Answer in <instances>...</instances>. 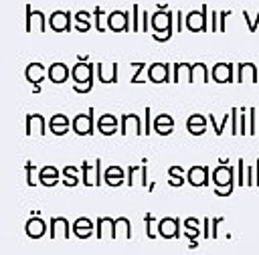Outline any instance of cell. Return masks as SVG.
<instances>
[{"label":"cell","instance_id":"obj_8","mask_svg":"<svg viewBox=\"0 0 259 255\" xmlns=\"http://www.w3.org/2000/svg\"><path fill=\"white\" fill-rule=\"evenodd\" d=\"M158 237L164 239H178L180 237V219L164 217L158 221Z\"/></svg>","mask_w":259,"mask_h":255},{"label":"cell","instance_id":"obj_33","mask_svg":"<svg viewBox=\"0 0 259 255\" xmlns=\"http://www.w3.org/2000/svg\"><path fill=\"white\" fill-rule=\"evenodd\" d=\"M196 79L202 83L210 81L208 79V67L204 63H192V81H196Z\"/></svg>","mask_w":259,"mask_h":255},{"label":"cell","instance_id":"obj_35","mask_svg":"<svg viewBox=\"0 0 259 255\" xmlns=\"http://www.w3.org/2000/svg\"><path fill=\"white\" fill-rule=\"evenodd\" d=\"M208 119H210V123H212V128H214V134H217V136H221V134H223V130L227 128V123H229V119H231V111H229V113H225L221 121H217L212 113H208Z\"/></svg>","mask_w":259,"mask_h":255},{"label":"cell","instance_id":"obj_40","mask_svg":"<svg viewBox=\"0 0 259 255\" xmlns=\"http://www.w3.org/2000/svg\"><path fill=\"white\" fill-rule=\"evenodd\" d=\"M140 4H132V30L134 32H140L142 26H140Z\"/></svg>","mask_w":259,"mask_h":255},{"label":"cell","instance_id":"obj_25","mask_svg":"<svg viewBox=\"0 0 259 255\" xmlns=\"http://www.w3.org/2000/svg\"><path fill=\"white\" fill-rule=\"evenodd\" d=\"M59 180H61L59 168H55V166H42V168L38 170V182H40L42 186H55Z\"/></svg>","mask_w":259,"mask_h":255},{"label":"cell","instance_id":"obj_45","mask_svg":"<svg viewBox=\"0 0 259 255\" xmlns=\"http://www.w3.org/2000/svg\"><path fill=\"white\" fill-rule=\"evenodd\" d=\"M243 170H245V160L239 158V160H237V184H239V186H245V184H247V180L243 178Z\"/></svg>","mask_w":259,"mask_h":255},{"label":"cell","instance_id":"obj_31","mask_svg":"<svg viewBox=\"0 0 259 255\" xmlns=\"http://www.w3.org/2000/svg\"><path fill=\"white\" fill-rule=\"evenodd\" d=\"M132 239V223L125 217L115 219V239Z\"/></svg>","mask_w":259,"mask_h":255},{"label":"cell","instance_id":"obj_47","mask_svg":"<svg viewBox=\"0 0 259 255\" xmlns=\"http://www.w3.org/2000/svg\"><path fill=\"white\" fill-rule=\"evenodd\" d=\"M188 125H206V117L200 115V113H192L188 119H186Z\"/></svg>","mask_w":259,"mask_h":255},{"label":"cell","instance_id":"obj_53","mask_svg":"<svg viewBox=\"0 0 259 255\" xmlns=\"http://www.w3.org/2000/svg\"><path fill=\"white\" fill-rule=\"evenodd\" d=\"M247 174H249V176H247V186H255V178H257V176H255L253 166H249V168H247Z\"/></svg>","mask_w":259,"mask_h":255},{"label":"cell","instance_id":"obj_39","mask_svg":"<svg viewBox=\"0 0 259 255\" xmlns=\"http://www.w3.org/2000/svg\"><path fill=\"white\" fill-rule=\"evenodd\" d=\"M144 221H146V235H148V239H156V237H158V233L154 231V227H158V223L154 221V215H152V212H148V215L144 217Z\"/></svg>","mask_w":259,"mask_h":255},{"label":"cell","instance_id":"obj_48","mask_svg":"<svg viewBox=\"0 0 259 255\" xmlns=\"http://www.w3.org/2000/svg\"><path fill=\"white\" fill-rule=\"evenodd\" d=\"M186 172H188V170H184L182 166H170V168H168V174H170L172 178H182V176H186Z\"/></svg>","mask_w":259,"mask_h":255},{"label":"cell","instance_id":"obj_6","mask_svg":"<svg viewBox=\"0 0 259 255\" xmlns=\"http://www.w3.org/2000/svg\"><path fill=\"white\" fill-rule=\"evenodd\" d=\"M81 172H83V184L85 186H101L103 182V174H101V160H93V162H83L81 166Z\"/></svg>","mask_w":259,"mask_h":255},{"label":"cell","instance_id":"obj_21","mask_svg":"<svg viewBox=\"0 0 259 255\" xmlns=\"http://www.w3.org/2000/svg\"><path fill=\"white\" fill-rule=\"evenodd\" d=\"M49 130H51V134H55V136H65L69 130H73L71 128V121H69V117L65 115V113H55L51 119H49Z\"/></svg>","mask_w":259,"mask_h":255},{"label":"cell","instance_id":"obj_51","mask_svg":"<svg viewBox=\"0 0 259 255\" xmlns=\"http://www.w3.org/2000/svg\"><path fill=\"white\" fill-rule=\"evenodd\" d=\"M202 227H204V229H202V237H204V239H210V237H212V233H210V229H208V227H210V219H202Z\"/></svg>","mask_w":259,"mask_h":255},{"label":"cell","instance_id":"obj_12","mask_svg":"<svg viewBox=\"0 0 259 255\" xmlns=\"http://www.w3.org/2000/svg\"><path fill=\"white\" fill-rule=\"evenodd\" d=\"M148 79L152 83H168V81H172V77H170V63H150Z\"/></svg>","mask_w":259,"mask_h":255},{"label":"cell","instance_id":"obj_4","mask_svg":"<svg viewBox=\"0 0 259 255\" xmlns=\"http://www.w3.org/2000/svg\"><path fill=\"white\" fill-rule=\"evenodd\" d=\"M93 107H89L87 109V113H79V115H75L73 117V121H71V128H73V132L77 134V136H93V132H95V121H93Z\"/></svg>","mask_w":259,"mask_h":255},{"label":"cell","instance_id":"obj_50","mask_svg":"<svg viewBox=\"0 0 259 255\" xmlns=\"http://www.w3.org/2000/svg\"><path fill=\"white\" fill-rule=\"evenodd\" d=\"M217 18H219V12L212 10V12H210V20H208V30H212V32H214V30L219 32V22H217Z\"/></svg>","mask_w":259,"mask_h":255},{"label":"cell","instance_id":"obj_7","mask_svg":"<svg viewBox=\"0 0 259 255\" xmlns=\"http://www.w3.org/2000/svg\"><path fill=\"white\" fill-rule=\"evenodd\" d=\"M26 10V22H24V30L26 32H32V30H38V32H45L47 30V24H49V18L45 16V12L40 10H32L30 4L24 6Z\"/></svg>","mask_w":259,"mask_h":255},{"label":"cell","instance_id":"obj_2","mask_svg":"<svg viewBox=\"0 0 259 255\" xmlns=\"http://www.w3.org/2000/svg\"><path fill=\"white\" fill-rule=\"evenodd\" d=\"M208 6L202 4L198 10H190L184 18V26L190 30V32H208Z\"/></svg>","mask_w":259,"mask_h":255},{"label":"cell","instance_id":"obj_1","mask_svg":"<svg viewBox=\"0 0 259 255\" xmlns=\"http://www.w3.org/2000/svg\"><path fill=\"white\" fill-rule=\"evenodd\" d=\"M97 69V65L93 63H75V67L71 69V79L75 81L73 91L75 93H89L93 89V71Z\"/></svg>","mask_w":259,"mask_h":255},{"label":"cell","instance_id":"obj_58","mask_svg":"<svg viewBox=\"0 0 259 255\" xmlns=\"http://www.w3.org/2000/svg\"><path fill=\"white\" fill-rule=\"evenodd\" d=\"M257 134H259V115H257Z\"/></svg>","mask_w":259,"mask_h":255},{"label":"cell","instance_id":"obj_16","mask_svg":"<svg viewBox=\"0 0 259 255\" xmlns=\"http://www.w3.org/2000/svg\"><path fill=\"white\" fill-rule=\"evenodd\" d=\"M212 81L214 83H233L237 81L233 77V63H217L212 65Z\"/></svg>","mask_w":259,"mask_h":255},{"label":"cell","instance_id":"obj_28","mask_svg":"<svg viewBox=\"0 0 259 255\" xmlns=\"http://www.w3.org/2000/svg\"><path fill=\"white\" fill-rule=\"evenodd\" d=\"M154 132L160 136H170L174 132V119L168 113H160L154 119Z\"/></svg>","mask_w":259,"mask_h":255},{"label":"cell","instance_id":"obj_55","mask_svg":"<svg viewBox=\"0 0 259 255\" xmlns=\"http://www.w3.org/2000/svg\"><path fill=\"white\" fill-rule=\"evenodd\" d=\"M184 182H186V176H182V178H170V180H168L170 186H182Z\"/></svg>","mask_w":259,"mask_h":255},{"label":"cell","instance_id":"obj_36","mask_svg":"<svg viewBox=\"0 0 259 255\" xmlns=\"http://www.w3.org/2000/svg\"><path fill=\"white\" fill-rule=\"evenodd\" d=\"M182 225H184L186 233H192V235L200 237V225H202V221H198V219H194V217H188V219H184Z\"/></svg>","mask_w":259,"mask_h":255},{"label":"cell","instance_id":"obj_20","mask_svg":"<svg viewBox=\"0 0 259 255\" xmlns=\"http://www.w3.org/2000/svg\"><path fill=\"white\" fill-rule=\"evenodd\" d=\"M97 79L101 83H115L117 81V63H97Z\"/></svg>","mask_w":259,"mask_h":255},{"label":"cell","instance_id":"obj_42","mask_svg":"<svg viewBox=\"0 0 259 255\" xmlns=\"http://www.w3.org/2000/svg\"><path fill=\"white\" fill-rule=\"evenodd\" d=\"M152 128H154V123H152V109L146 107L144 109V136H150Z\"/></svg>","mask_w":259,"mask_h":255},{"label":"cell","instance_id":"obj_26","mask_svg":"<svg viewBox=\"0 0 259 255\" xmlns=\"http://www.w3.org/2000/svg\"><path fill=\"white\" fill-rule=\"evenodd\" d=\"M26 235L30 237V239H40L45 233H47V223L40 219V217H30L28 221H26Z\"/></svg>","mask_w":259,"mask_h":255},{"label":"cell","instance_id":"obj_14","mask_svg":"<svg viewBox=\"0 0 259 255\" xmlns=\"http://www.w3.org/2000/svg\"><path fill=\"white\" fill-rule=\"evenodd\" d=\"M95 235L97 239H115V219L111 217H99L95 223Z\"/></svg>","mask_w":259,"mask_h":255},{"label":"cell","instance_id":"obj_13","mask_svg":"<svg viewBox=\"0 0 259 255\" xmlns=\"http://www.w3.org/2000/svg\"><path fill=\"white\" fill-rule=\"evenodd\" d=\"M127 186L134 184H142L148 186V166H146V158L142 160V166H130L127 168Z\"/></svg>","mask_w":259,"mask_h":255},{"label":"cell","instance_id":"obj_44","mask_svg":"<svg viewBox=\"0 0 259 255\" xmlns=\"http://www.w3.org/2000/svg\"><path fill=\"white\" fill-rule=\"evenodd\" d=\"M231 123H233L231 134H233V136H239V109H237V107L231 109Z\"/></svg>","mask_w":259,"mask_h":255},{"label":"cell","instance_id":"obj_32","mask_svg":"<svg viewBox=\"0 0 259 255\" xmlns=\"http://www.w3.org/2000/svg\"><path fill=\"white\" fill-rule=\"evenodd\" d=\"M89 12L87 10H79L77 14H75V20H77V26H75V30H79V32H87L89 28H91V20H89Z\"/></svg>","mask_w":259,"mask_h":255},{"label":"cell","instance_id":"obj_5","mask_svg":"<svg viewBox=\"0 0 259 255\" xmlns=\"http://www.w3.org/2000/svg\"><path fill=\"white\" fill-rule=\"evenodd\" d=\"M212 182H214V188H235V182H237V172L233 170V166L229 164H219L214 170H212Z\"/></svg>","mask_w":259,"mask_h":255},{"label":"cell","instance_id":"obj_17","mask_svg":"<svg viewBox=\"0 0 259 255\" xmlns=\"http://www.w3.org/2000/svg\"><path fill=\"white\" fill-rule=\"evenodd\" d=\"M47 121H45V117L40 115V113H28L26 115V136H32V134H36V136H45L47 134Z\"/></svg>","mask_w":259,"mask_h":255},{"label":"cell","instance_id":"obj_27","mask_svg":"<svg viewBox=\"0 0 259 255\" xmlns=\"http://www.w3.org/2000/svg\"><path fill=\"white\" fill-rule=\"evenodd\" d=\"M49 71V67H45L42 63H30L24 71L26 81H30L32 85H40V81L45 79V73Z\"/></svg>","mask_w":259,"mask_h":255},{"label":"cell","instance_id":"obj_56","mask_svg":"<svg viewBox=\"0 0 259 255\" xmlns=\"http://www.w3.org/2000/svg\"><path fill=\"white\" fill-rule=\"evenodd\" d=\"M142 32H148V12H142Z\"/></svg>","mask_w":259,"mask_h":255},{"label":"cell","instance_id":"obj_52","mask_svg":"<svg viewBox=\"0 0 259 255\" xmlns=\"http://www.w3.org/2000/svg\"><path fill=\"white\" fill-rule=\"evenodd\" d=\"M174 16H176V30L178 32H182V26H184V18L186 16H182V12L178 10V12H174Z\"/></svg>","mask_w":259,"mask_h":255},{"label":"cell","instance_id":"obj_43","mask_svg":"<svg viewBox=\"0 0 259 255\" xmlns=\"http://www.w3.org/2000/svg\"><path fill=\"white\" fill-rule=\"evenodd\" d=\"M24 170H26V184H28V186H34V184L38 182V178H34L32 162H26V164H24Z\"/></svg>","mask_w":259,"mask_h":255},{"label":"cell","instance_id":"obj_23","mask_svg":"<svg viewBox=\"0 0 259 255\" xmlns=\"http://www.w3.org/2000/svg\"><path fill=\"white\" fill-rule=\"evenodd\" d=\"M93 231H95V225L87 219V217H79L75 223H73V235L77 237V239H89L91 235H93Z\"/></svg>","mask_w":259,"mask_h":255},{"label":"cell","instance_id":"obj_38","mask_svg":"<svg viewBox=\"0 0 259 255\" xmlns=\"http://www.w3.org/2000/svg\"><path fill=\"white\" fill-rule=\"evenodd\" d=\"M103 16H105V10H103L101 6H95L93 18H95V30H97V32H107L105 26H103Z\"/></svg>","mask_w":259,"mask_h":255},{"label":"cell","instance_id":"obj_11","mask_svg":"<svg viewBox=\"0 0 259 255\" xmlns=\"http://www.w3.org/2000/svg\"><path fill=\"white\" fill-rule=\"evenodd\" d=\"M130 132H134L136 136H144V125L136 113H123L119 117V134L127 136Z\"/></svg>","mask_w":259,"mask_h":255},{"label":"cell","instance_id":"obj_3","mask_svg":"<svg viewBox=\"0 0 259 255\" xmlns=\"http://www.w3.org/2000/svg\"><path fill=\"white\" fill-rule=\"evenodd\" d=\"M174 12H170V10H156L152 16H150V26H152V30H154V34H162V30H164V34H168V36H172V22H174Z\"/></svg>","mask_w":259,"mask_h":255},{"label":"cell","instance_id":"obj_10","mask_svg":"<svg viewBox=\"0 0 259 255\" xmlns=\"http://www.w3.org/2000/svg\"><path fill=\"white\" fill-rule=\"evenodd\" d=\"M49 26L53 32H69L71 30V12L69 10H55L49 16Z\"/></svg>","mask_w":259,"mask_h":255},{"label":"cell","instance_id":"obj_57","mask_svg":"<svg viewBox=\"0 0 259 255\" xmlns=\"http://www.w3.org/2000/svg\"><path fill=\"white\" fill-rule=\"evenodd\" d=\"M32 91L34 93H40V85H32Z\"/></svg>","mask_w":259,"mask_h":255},{"label":"cell","instance_id":"obj_29","mask_svg":"<svg viewBox=\"0 0 259 255\" xmlns=\"http://www.w3.org/2000/svg\"><path fill=\"white\" fill-rule=\"evenodd\" d=\"M237 69H239V73H237V81L239 83H243V81L257 83V67L253 63H239Z\"/></svg>","mask_w":259,"mask_h":255},{"label":"cell","instance_id":"obj_54","mask_svg":"<svg viewBox=\"0 0 259 255\" xmlns=\"http://www.w3.org/2000/svg\"><path fill=\"white\" fill-rule=\"evenodd\" d=\"M214 194L217 196H231L233 194V188H214Z\"/></svg>","mask_w":259,"mask_h":255},{"label":"cell","instance_id":"obj_34","mask_svg":"<svg viewBox=\"0 0 259 255\" xmlns=\"http://www.w3.org/2000/svg\"><path fill=\"white\" fill-rule=\"evenodd\" d=\"M79 172H81V168H77V166H67V168L63 170V174H65L63 184H65V186H77V182H79L77 174H79Z\"/></svg>","mask_w":259,"mask_h":255},{"label":"cell","instance_id":"obj_19","mask_svg":"<svg viewBox=\"0 0 259 255\" xmlns=\"http://www.w3.org/2000/svg\"><path fill=\"white\" fill-rule=\"evenodd\" d=\"M186 180L192 186H208V166H192V168H188Z\"/></svg>","mask_w":259,"mask_h":255},{"label":"cell","instance_id":"obj_22","mask_svg":"<svg viewBox=\"0 0 259 255\" xmlns=\"http://www.w3.org/2000/svg\"><path fill=\"white\" fill-rule=\"evenodd\" d=\"M97 130L103 136H113L115 132H119V119L113 113H103L97 121Z\"/></svg>","mask_w":259,"mask_h":255},{"label":"cell","instance_id":"obj_18","mask_svg":"<svg viewBox=\"0 0 259 255\" xmlns=\"http://www.w3.org/2000/svg\"><path fill=\"white\" fill-rule=\"evenodd\" d=\"M47 77L51 79V83L61 85L71 77V71H69V67L65 63H51V67L47 71Z\"/></svg>","mask_w":259,"mask_h":255},{"label":"cell","instance_id":"obj_15","mask_svg":"<svg viewBox=\"0 0 259 255\" xmlns=\"http://www.w3.org/2000/svg\"><path fill=\"white\" fill-rule=\"evenodd\" d=\"M71 227L73 225L65 217H53L51 219V239H69Z\"/></svg>","mask_w":259,"mask_h":255},{"label":"cell","instance_id":"obj_30","mask_svg":"<svg viewBox=\"0 0 259 255\" xmlns=\"http://www.w3.org/2000/svg\"><path fill=\"white\" fill-rule=\"evenodd\" d=\"M174 75H172V81H188L192 83V63H174Z\"/></svg>","mask_w":259,"mask_h":255},{"label":"cell","instance_id":"obj_41","mask_svg":"<svg viewBox=\"0 0 259 255\" xmlns=\"http://www.w3.org/2000/svg\"><path fill=\"white\" fill-rule=\"evenodd\" d=\"M257 115H259V109L251 107L249 109V136H257Z\"/></svg>","mask_w":259,"mask_h":255},{"label":"cell","instance_id":"obj_37","mask_svg":"<svg viewBox=\"0 0 259 255\" xmlns=\"http://www.w3.org/2000/svg\"><path fill=\"white\" fill-rule=\"evenodd\" d=\"M132 67H136V73L132 75V79H130V83H142L144 79H142V75H144V71H148V63H130Z\"/></svg>","mask_w":259,"mask_h":255},{"label":"cell","instance_id":"obj_49","mask_svg":"<svg viewBox=\"0 0 259 255\" xmlns=\"http://www.w3.org/2000/svg\"><path fill=\"white\" fill-rule=\"evenodd\" d=\"M231 14V10H223V12H219V32H225L227 30V24H225V20H227V16Z\"/></svg>","mask_w":259,"mask_h":255},{"label":"cell","instance_id":"obj_46","mask_svg":"<svg viewBox=\"0 0 259 255\" xmlns=\"http://www.w3.org/2000/svg\"><path fill=\"white\" fill-rule=\"evenodd\" d=\"M243 18H245V22H247V26H249V32H255V30H257V24H259V12H257L255 18H251V16L247 14V10H243Z\"/></svg>","mask_w":259,"mask_h":255},{"label":"cell","instance_id":"obj_9","mask_svg":"<svg viewBox=\"0 0 259 255\" xmlns=\"http://www.w3.org/2000/svg\"><path fill=\"white\" fill-rule=\"evenodd\" d=\"M107 28L113 32H127L130 30V12L113 10L111 14H107Z\"/></svg>","mask_w":259,"mask_h":255},{"label":"cell","instance_id":"obj_24","mask_svg":"<svg viewBox=\"0 0 259 255\" xmlns=\"http://www.w3.org/2000/svg\"><path fill=\"white\" fill-rule=\"evenodd\" d=\"M123 180H125V170L121 166H109L103 172V182L107 186H119L123 184Z\"/></svg>","mask_w":259,"mask_h":255}]
</instances>
